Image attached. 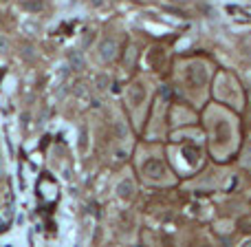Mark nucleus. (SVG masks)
<instances>
[{"mask_svg":"<svg viewBox=\"0 0 251 247\" xmlns=\"http://www.w3.org/2000/svg\"><path fill=\"white\" fill-rule=\"evenodd\" d=\"M212 100L229 106L236 113H240L245 109V104H247V95H245L243 84L238 82V78L231 71H216L212 82Z\"/></svg>","mask_w":251,"mask_h":247,"instance_id":"3","label":"nucleus"},{"mask_svg":"<svg viewBox=\"0 0 251 247\" xmlns=\"http://www.w3.org/2000/svg\"><path fill=\"white\" fill-rule=\"evenodd\" d=\"M100 49H101V57H104L106 62H110L115 55H117V44H115L113 40H106V42L101 44Z\"/></svg>","mask_w":251,"mask_h":247,"instance_id":"4","label":"nucleus"},{"mask_svg":"<svg viewBox=\"0 0 251 247\" xmlns=\"http://www.w3.org/2000/svg\"><path fill=\"white\" fill-rule=\"evenodd\" d=\"M216 71V64L205 55L192 57L183 69V88L187 91V95L194 100V104L199 109H203L212 97V82Z\"/></svg>","mask_w":251,"mask_h":247,"instance_id":"2","label":"nucleus"},{"mask_svg":"<svg viewBox=\"0 0 251 247\" xmlns=\"http://www.w3.org/2000/svg\"><path fill=\"white\" fill-rule=\"evenodd\" d=\"M201 122L205 133V148L207 155L218 164L234 159L243 148V122L240 113L229 106L212 100L201 109Z\"/></svg>","mask_w":251,"mask_h":247,"instance_id":"1","label":"nucleus"}]
</instances>
